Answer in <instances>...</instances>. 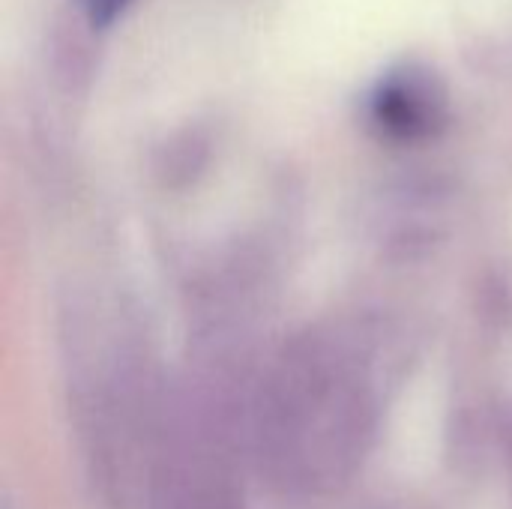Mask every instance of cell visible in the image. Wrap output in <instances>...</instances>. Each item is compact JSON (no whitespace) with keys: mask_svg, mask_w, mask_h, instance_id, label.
<instances>
[{"mask_svg":"<svg viewBox=\"0 0 512 509\" xmlns=\"http://www.w3.org/2000/svg\"><path fill=\"white\" fill-rule=\"evenodd\" d=\"M375 120L399 138L435 135L447 120V90L435 72L405 66L381 81L375 93Z\"/></svg>","mask_w":512,"mask_h":509,"instance_id":"6da1fadb","label":"cell"},{"mask_svg":"<svg viewBox=\"0 0 512 509\" xmlns=\"http://www.w3.org/2000/svg\"><path fill=\"white\" fill-rule=\"evenodd\" d=\"M84 3V12H87V21L93 27H105L111 24L132 0H81Z\"/></svg>","mask_w":512,"mask_h":509,"instance_id":"7a4b0ae2","label":"cell"}]
</instances>
